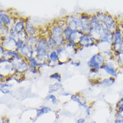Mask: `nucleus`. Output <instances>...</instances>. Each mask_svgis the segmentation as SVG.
<instances>
[{
  "instance_id": "1",
  "label": "nucleus",
  "mask_w": 123,
  "mask_h": 123,
  "mask_svg": "<svg viewBox=\"0 0 123 123\" xmlns=\"http://www.w3.org/2000/svg\"><path fill=\"white\" fill-rule=\"evenodd\" d=\"M106 63L105 56L102 54L97 53L92 57L90 61L87 62V65L91 69L99 70L101 69V67Z\"/></svg>"
},
{
  "instance_id": "2",
  "label": "nucleus",
  "mask_w": 123,
  "mask_h": 123,
  "mask_svg": "<svg viewBox=\"0 0 123 123\" xmlns=\"http://www.w3.org/2000/svg\"><path fill=\"white\" fill-rule=\"evenodd\" d=\"M63 30L64 28L59 24H56L50 30V35L57 42L59 47L63 45L64 42L65 41L63 37Z\"/></svg>"
},
{
  "instance_id": "3",
  "label": "nucleus",
  "mask_w": 123,
  "mask_h": 123,
  "mask_svg": "<svg viewBox=\"0 0 123 123\" xmlns=\"http://www.w3.org/2000/svg\"><path fill=\"white\" fill-rule=\"evenodd\" d=\"M67 25L73 30L81 31L83 28V21L80 17H70L67 20Z\"/></svg>"
},
{
  "instance_id": "4",
  "label": "nucleus",
  "mask_w": 123,
  "mask_h": 123,
  "mask_svg": "<svg viewBox=\"0 0 123 123\" xmlns=\"http://www.w3.org/2000/svg\"><path fill=\"white\" fill-rule=\"evenodd\" d=\"M102 24L104 25V26L106 27L107 30L110 32L114 33V32H116L117 29V25L115 20L112 18V17L105 13L104 17Z\"/></svg>"
},
{
  "instance_id": "5",
  "label": "nucleus",
  "mask_w": 123,
  "mask_h": 123,
  "mask_svg": "<svg viewBox=\"0 0 123 123\" xmlns=\"http://www.w3.org/2000/svg\"><path fill=\"white\" fill-rule=\"evenodd\" d=\"M36 49L38 54L48 53V52L50 50V49L47 39L44 38H39L37 43Z\"/></svg>"
},
{
  "instance_id": "6",
  "label": "nucleus",
  "mask_w": 123,
  "mask_h": 123,
  "mask_svg": "<svg viewBox=\"0 0 123 123\" xmlns=\"http://www.w3.org/2000/svg\"><path fill=\"white\" fill-rule=\"evenodd\" d=\"M1 46L5 49L6 50H16L17 51V40L12 38L10 37L6 38L2 40Z\"/></svg>"
},
{
  "instance_id": "7",
  "label": "nucleus",
  "mask_w": 123,
  "mask_h": 123,
  "mask_svg": "<svg viewBox=\"0 0 123 123\" xmlns=\"http://www.w3.org/2000/svg\"><path fill=\"white\" fill-rule=\"evenodd\" d=\"M101 69L104 70L108 74H109L112 77H115L117 76V72L115 65L111 61L106 62V63L101 67Z\"/></svg>"
},
{
  "instance_id": "8",
  "label": "nucleus",
  "mask_w": 123,
  "mask_h": 123,
  "mask_svg": "<svg viewBox=\"0 0 123 123\" xmlns=\"http://www.w3.org/2000/svg\"><path fill=\"white\" fill-rule=\"evenodd\" d=\"M94 44H95V40L90 34H83L80 38L78 44L82 47H89V46H92Z\"/></svg>"
},
{
  "instance_id": "9",
  "label": "nucleus",
  "mask_w": 123,
  "mask_h": 123,
  "mask_svg": "<svg viewBox=\"0 0 123 123\" xmlns=\"http://www.w3.org/2000/svg\"><path fill=\"white\" fill-rule=\"evenodd\" d=\"M32 50H33V49L32 47L25 43V44L24 45V47L22 49L17 50V52L19 53L21 57L29 58L32 56Z\"/></svg>"
},
{
  "instance_id": "10",
  "label": "nucleus",
  "mask_w": 123,
  "mask_h": 123,
  "mask_svg": "<svg viewBox=\"0 0 123 123\" xmlns=\"http://www.w3.org/2000/svg\"><path fill=\"white\" fill-rule=\"evenodd\" d=\"M0 23L3 24L7 27L12 28V19L7 14L1 12L0 13Z\"/></svg>"
},
{
  "instance_id": "11",
  "label": "nucleus",
  "mask_w": 123,
  "mask_h": 123,
  "mask_svg": "<svg viewBox=\"0 0 123 123\" xmlns=\"http://www.w3.org/2000/svg\"><path fill=\"white\" fill-rule=\"evenodd\" d=\"M83 33L81 31H79V30H73V32L71 37V39H70V42L68 43H73L74 44H77L80 42V38L81 36L83 35Z\"/></svg>"
},
{
  "instance_id": "12",
  "label": "nucleus",
  "mask_w": 123,
  "mask_h": 123,
  "mask_svg": "<svg viewBox=\"0 0 123 123\" xmlns=\"http://www.w3.org/2000/svg\"><path fill=\"white\" fill-rule=\"evenodd\" d=\"M25 31L28 37H34L36 34V28L31 23L26 24Z\"/></svg>"
},
{
  "instance_id": "13",
  "label": "nucleus",
  "mask_w": 123,
  "mask_h": 123,
  "mask_svg": "<svg viewBox=\"0 0 123 123\" xmlns=\"http://www.w3.org/2000/svg\"><path fill=\"white\" fill-rule=\"evenodd\" d=\"M73 32V30H72L71 28L67 26L65 28H64V30H63V37L65 38V40L67 42V43H69L70 39H71V37L72 35V34Z\"/></svg>"
},
{
  "instance_id": "14",
  "label": "nucleus",
  "mask_w": 123,
  "mask_h": 123,
  "mask_svg": "<svg viewBox=\"0 0 123 123\" xmlns=\"http://www.w3.org/2000/svg\"><path fill=\"white\" fill-rule=\"evenodd\" d=\"M29 69V64L26 61H23L18 65L16 68V72L22 73Z\"/></svg>"
},
{
  "instance_id": "15",
  "label": "nucleus",
  "mask_w": 123,
  "mask_h": 123,
  "mask_svg": "<svg viewBox=\"0 0 123 123\" xmlns=\"http://www.w3.org/2000/svg\"><path fill=\"white\" fill-rule=\"evenodd\" d=\"M25 26H26V24L24 23L22 21H19L16 23L14 24V26H13V29L16 31L18 34L20 32H22V31L25 30Z\"/></svg>"
},
{
  "instance_id": "16",
  "label": "nucleus",
  "mask_w": 123,
  "mask_h": 123,
  "mask_svg": "<svg viewBox=\"0 0 123 123\" xmlns=\"http://www.w3.org/2000/svg\"><path fill=\"white\" fill-rule=\"evenodd\" d=\"M38 40V39L35 36H34V37H28V38L26 39V40L25 43L27 44L28 45L30 46L32 49H34V48H36V47H37Z\"/></svg>"
},
{
  "instance_id": "17",
  "label": "nucleus",
  "mask_w": 123,
  "mask_h": 123,
  "mask_svg": "<svg viewBox=\"0 0 123 123\" xmlns=\"http://www.w3.org/2000/svg\"><path fill=\"white\" fill-rule=\"evenodd\" d=\"M114 82H115L114 77H108V78H106L102 81H101L100 82V84L104 87H110L112 85H113Z\"/></svg>"
},
{
  "instance_id": "18",
  "label": "nucleus",
  "mask_w": 123,
  "mask_h": 123,
  "mask_svg": "<svg viewBox=\"0 0 123 123\" xmlns=\"http://www.w3.org/2000/svg\"><path fill=\"white\" fill-rule=\"evenodd\" d=\"M12 87V84L7 83H1V92L2 93L7 94V93H10L11 92V87Z\"/></svg>"
},
{
  "instance_id": "19",
  "label": "nucleus",
  "mask_w": 123,
  "mask_h": 123,
  "mask_svg": "<svg viewBox=\"0 0 123 123\" xmlns=\"http://www.w3.org/2000/svg\"><path fill=\"white\" fill-rule=\"evenodd\" d=\"M71 99L73 101L77 102L80 105L82 106L83 107L86 105V101L84 100V98L82 96H81L80 95H78V94L72 95L71 96Z\"/></svg>"
},
{
  "instance_id": "20",
  "label": "nucleus",
  "mask_w": 123,
  "mask_h": 123,
  "mask_svg": "<svg viewBox=\"0 0 123 123\" xmlns=\"http://www.w3.org/2000/svg\"><path fill=\"white\" fill-rule=\"evenodd\" d=\"M50 112H51V108H50L47 106L41 107L40 108L37 110V118H38V117L43 116L44 114L49 113Z\"/></svg>"
},
{
  "instance_id": "21",
  "label": "nucleus",
  "mask_w": 123,
  "mask_h": 123,
  "mask_svg": "<svg viewBox=\"0 0 123 123\" xmlns=\"http://www.w3.org/2000/svg\"><path fill=\"white\" fill-rule=\"evenodd\" d=\"M47 41H48V43H49L50 49H57L58 47H59L58 44L57 43V42L50 35H49L47 38Z\"/></svg>"
},
{
  "instance_id": "22",
  "label": "nucleus",
  "mask_w": 123,
  "mask_h": 123,
  "mask_svg": "<svg viewBox=\"0 0 123 123\" xmlns=\"http://www.w3.org/2000/svg\"><path fill=\"white\" fill-rule=\"evenodd\" d=\"M49 61L55 63L59 62V56L56 50H52V52L49 54Z\"/></svg>"
},
{
  "instance_id": "23",
  "label": "nucleus",
  "mask_w": 123,
  "mask_h": 123,
  "mask_svg": "<svg viewBox=\"0 0 123 123\" xmlns=\"http://www.w3.org/2000/svg\"><path fill=\"white\" fill-rule=\"evenodd\" d=\"M61 88V85L60 83H54L53 85H50L49 86V93H53L54 92H57Z\"/></svg>"
},
{
  "instance_id": "24",
  "label": "nucleus",
  "mask_w": 123,
  "mask_h": 123,
  "mask_svg": "<svg viewBox=\"0 0 123 123\" xmlns=\"http://www.w3.org/2000/svg\"><path fill=\"white\" fill-rule=\"evenodd\" d=\"M28 34L26 32V31L25 30H24L22 31V32H20V33L18 34V39H20V40H23L24 42H26V40L28 38Z\"/></svg>"
},
{
  "instance_id": "25",
  "label": "nucleus",
  "mask_w": 123,
  "mask_h": 123,
  "mask_svg": "<svg viewBox=\"0 0 123 123\" xmlns=\"http://www.w3.org/2000/svg\"><path fill=\"white\" fill-rule=\"evenodd\" d=\"M18 34L16 32V31L14 30L13 28H10V31H9V37L12 38H13L15 40H18Z\"/></svg>"
},
{
  "instance_id": "26",
  "label": "nucleus",
  "mask_w": 123,
  "mask_h": 123,
  "mask_svg": "<svg viewBox=\"0 0 123 123\" xmlns=\"http://www.w3.org/2000/svg\"><path fill=\"white\" fill-rule=\"evenodd\" d=\"M116 55H117L118 63L120 64V65L123 66V51H120V52L116 53Z\"/></svg>"
},
{
  "instance_id": "27",
  "label": "nucleus",
  "mask_w": 123,
  "mask_h": 123,
  "mask_svg": "<svg viewBox=\"0 0 123 123\" xmlns=\"http://www.w3.org/2000/svg\"><path fill=\"white\" fill-rule=\"evenodd\" d=\"M47 100H50V102L51 103H53V104H57L58 103V100H57V98L53 94H50V95H49L47 97Z\"/></svg>"
},
{
  "instance_id": "28",
  "label": "nucleus",
  "mask_w": 123,
  "mask_h": 123,
  "mask_svg": "<svg viewBox=\"0 0 123 123\" xmlns=\"http://www.w3.org/2000/svg\"><path fill=\"white\" fill-rule=\"evenodd\" d=\"M50 79H53V80H56L59 83H60L61 81V77L60 74L59 73H57V72L50 75Z\"/></svg>"
},
{
  "instance_id": "29",
  "label": "nucleus",
  "mask_w": 123,
  "mask_h": 123,
  "mask_svg": "<svg viewBox=\"0 0 123 123\" xmlns=\"http://www.w3.org/2000/svg\"><path fill=\"white\" fill-rule=\"evenodd\" d=\"M28 60L30 61V63L32 64V65H35L36 67H38V66H40V65H41L40 63L37 61V59H36V58H34V57H29V58H28Z\"/></svg>"
},
{
  "instance_id": "30",
  "label": "nucleus",
  "mask_w": 123,
  "mask_h": 123,
  "mask_svg": "<svg viewBox=\"0 0 123 123\" xmlns=\"http://www.w3.org/2000/svg\"><path fill=\"white\" fill-rule=\"evenodd\" d=\"M117 111H123V98H121L117 104Z\"/></svg>"
},
{
  "instance_id": "31",
  "label": "nucleus",
  "mask_w": 123,
  "mask_h": 123,
  "mask_svg": "<svg viewBox=\"0 0 123 123\" xmlns=\"http://www.w3.org/2000/svg\"><path fill=\"white\" fill-rule=\"evenodd\" d=\"M25 44V42L23 40H20V39H18L17 40V50L22 49L24 47V45Z\"/></svg>"
},
{
  "instance_id": "32",
  "label": "nucleus",
  "mask_w": 123,
  "mask_h": 123,
  "mask_svg": "<svg viewBox=\"0 0 123 123\" xmlns=\"http://www.w3.org/2000/svg\"><path fill=\"white\" fill-rule=\"evenodd\" d=\"M1 123H10V120L7 117H3L1 118Z\"/></svg>"
},
{
  "instance_id": "33",
  "label": "nucleus",
  "mask_w": 123,
  "mask_h": 123,
  "mask_svg": "<svg viewBox=\"0 0 123 123\" xmlns=\"http://www.w3.org/2000/svg\"><path fill=\"white\" fill-rule=\"evenodd\" d=\"M86 123V119L85 118H80L77 121V123Z\"/></svg>"
},
{
  "instance_id": "34",
  "label": "nucleus",
  "mask_w": 123,
  "mask_h": 123,
  "mask_svg": "<svg viewBox=\"0 0 123 123\" xmlns=\"http://www.w3.org/2000/svg\"><path fill=\"white\" fill-rule=\"evenodd\" d=\"M71 64H72V65H75V66H79V65H80V61H79V62H78V63H74V62H71Z\"/></svg>"
},
{
  "instance_id": "35",
  "label": "nucleus",
  "mask_w": 123,
  "mask_h": 123,
  "mask_svg": "<svg viewBox=\"0 0 123 123\" xmlns=\"http://www.w3.org/2000/svg\"><path fill=\"white\" fill-rule=\"evenodd\" d=\"M120 30H122V32H123V22L121 24V29H120Z\"/></svg>"
},
{
  "instance_id": "36",
  "label": "nucleus",
  "mask_w": 123,
  "mask_h": 123,
  "mask_svg": "<svg viewBox=\"0 0 123 123\" xmlns=\"http://www.w3.org/2000/svg\"><path fill=\"white\" fill-rule=\"evenodd\" d=\"M90 123H96V121H92Z\"/></svg>"
}]
</instances>
